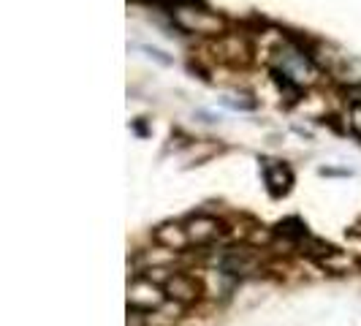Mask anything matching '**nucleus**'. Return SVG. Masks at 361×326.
I'll return each instance as SVG.
<instances>
[{"label":"nucleus","instance_id":"1","mask_svg":"<svg viewBox=\"0 0 361 326\" xmlns=\"http://www.w3.org/2000/svg\"><path fill=\"white\" fill-rule=\"evenodd\" d=\"M274 63H277L274 76L288 79L290 85H296V87L315 82V66L310 63L307 54L299 52V49H290V47L280 49V52H277V57H274Z\"/></svg>","mask_w":361,"mask_h":326},{"label":"nucleus","instance_id":"2","mask_svg":"<svg viewBox=\"0 0 361 326\" xmlns=\"http://www.w3.org/2000/svg\"><path fill=\"white\" fill-rule=\"evenodd\" d=\"M166 289L158 286L152 277H139V280H133L130 286H128V305L136 310H158L166 305Z\"/></svg>","mask_w":361,"mask_h":326},{"label":"nucleus","instance_id":"3","mask_svg":"<svg viewBox=\"0 0 361 326\" xmlns=\"http://www.w3.org/2000/svg\"><path fill=\"white\" fill-rule=\"evenodd\" d=\"M174 22L188 33H220L223 30V19L209 14V11L193 8V3L174 8Z\"/></svg>","mask_w":361,"mask_h":326},{"label":"nucleus","instance_id":"4","mask_svg":"<svg viewBox=\"0 0 361 326\" xmlns=\"http://www.w3.org/2000/svg\"><path fill=\"white\" fill-rule=\"evenodd\" d=\"M163 289H166V296L174 299L177 305H190V302L199 299V294H201L199 280L190 277V274H182V272L169 274V280L163 283Z\"/></svg>","mask_w":361,"mask_h":326},{"label":"nucleus","instance_id":"5","mask_svg":"<svg viewBox=\"0 0 361 326\" xmlns=\"http://www.w3.org/2000/svg\"><path fill=\"white\" fill-rule=\"evenodd\" d=\"M185 231H188L190 245H209V242L217 239V234H220V220L209 215H196L188 220Z\"/></svg>","mask_w":361,"mask_h":326},{"label":"nucleus","instance_id":"6","mask_svg":"<svg viewBox=\"0 0 361 326\" xmlns=\"http://www.w3.org/2000/svg\"><path fill=\"white\" fill-rule=\"evenodd\" d=\"M290 182H293V174L286 163H267V185L274 196L288 193Z\"/></svg>","mask_w":361,"mask_h":326},{"label":"nucleus","instance_id":"7","mask_svg":"<svg viewBox=\"0 0 361 326\" xmlns=\"http://www.w3.org/2000/svg\"><path fill=\"white\" fill-rule=\"evenodd\" d=\"M155 239L161 242L163 248H169V250H182V248H188L190 245V239H188V231L180 229V226H161L158 231H155Z\"/></svg>","mask_w":361,"mask_h":326},{"label":"nucleus","instance_id":"8","mask_svg":"<svg viewBox=\"0 0 361 326\" xmlns=\"http://www.w3.org/2000/svg\"><path fill=\"white\" fill-rule=\"evenodd\" d=\"M180 313V305H174V308H158V310H149L145 315V326H177V315Z\"/></svg>","mask_w":361,"mask_h":326},{"label":"nucleus","instance_id":"9","mask_svg":"<svg viewBox=\"0 0 361 326\" xmlns=\"http://www.w3.org/2000/svg\"><path fill=\"white\" fill-rule=\"evenodd\" d=\"M350 128L361 136V107H353V111H350Z\"/></svg>","mask_w":361,"mask_h":326},{"label":"nucleus","instance_id":"10","mask_svg":"<svg viewBox=\"0 0 361 326\" xmlns=\"http://www.w3.org/2000/svg\"><path fill=\"white\" fill-rule=\"evenodd\" d=\"M345 95H348V98H350L356 107H361V85H359V87H348V90H345Z\"/></svg>","mask_w":361,"mask_h":326}]
</instances>
